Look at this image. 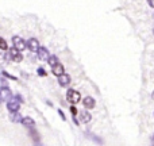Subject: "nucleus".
Returning a JSON list of instances; mask_svg holds the SVG:
<instances>
[{"instance_id": "nucleus-1", "label": "nucleus", "mask_w": 154, "mask_h": 146, "mask_svg": "<svg viewBox=\"0 0 154 146\" xmlns=\"http://www.w3.org/2000/svg\"><path fill=\"white\" fill-rule=\"evenodd\" d=\"M20 103H23V99L20 95H14L7 100V108L11 112H18L20 108Z\"/></svg>"}, {"instance_id": "nucleus-2", "label": "nucleus", "mask_w": 154, "mask_h": 146, "mask_svg": "<svg viewBox=\"0 0 154 146\" xmlns=\"http://www.w3.org/2000/svg\"><path fill=\"white\" fill-rule=\"evenodd\" d=\"M81 99V95H80L79 91H75V89H68L66 92V100L69 101L70 104H77Z\"/></svg>"}, {"instance_id": "nucleus-3", "label": "nucleus", "mask_w": 154, "mask_h": 146, "mask_svg": "<svg viewBox=\"0 0 154 146\" xmlns=\"http://www.w3.org/2000/svg\"><path fill=\"white\" fill-rule=\"evenodd\" d=\"M12 43H14V46H15L18 50H20V51H23L24 49L27 48V42L22 37H19V35H14L12 37Z\"/></svg>"}, {"instance_id": "nucleus-4", "label": "nucleus", "mask_w": 154, "mask_h": 146, "mask_svg": "<svg viewBox=\"0 0 154 146\" xmlns=\"http://www.w3.org/2000/svg\"><path fill=\"white\" fill-rule=\"evenodd\" d=\"M8 58L15 61V62H20L22 60H23V56H22L20 50H18V49L14 46V48H11L10 51H8Z\"/></svg>"}, {"instance_id": "nucleus-5", "label": "nucleus", "mask_w": 154, "mask_h": 146, "mask_svg": "<svg viewBox=\"0 0 154 146\" xmlns=\"http://www.w3.org/2000/svg\"><path fill=\"white\" fill-rule=\"evenodd\" d=\"M11 96H12V91H11L7 85H3V87L0 88V100H2V101H7Z\"/></svg>"}, {"instance_id": "nucleus-6", "label": "nucleus", "mask_w": 154, "mask_h": 146, "mask_svg": "<svg viewBox=\"0 0 154 146\" xmlns=\"http://www.w3.org/2000/svg\"><path fill=\"white\" fill-rule=\"evenodd\" d=\"M27 48L30 49V51H32V53H37L38 49H39L41 46H39V42H38L37 38H30V39L27 41Z\"/></svg>"}, {"instance_id": "nucleus-7", "label": "nucleus", "mask_w": 154, "mask_h": 146, "mask_svg": "<svg viewBox=\"0 0 154 146\" xmlns=\"http://www.w3.org/2000/svg\"><path fill=\"white\" fill-rule=\"evenodd\" d=\"M37 56H38V58L41 60V61H48V58H49V50L46 48H43V46H41L39 49H38V51H37Z\"/></svg>"}, {"instance_id": "nucleus-8", "label": "nucleus", "mask_w": 154, "mask_h": 146, "mask_svg": "<svg viewBox=\"0 0 154 146\" xmlns=\"http://www.w3.org/2000/svg\"><path fill=\"white\" fill-rule=\"evenodd\" d=\"M82 104H84V107L87 110H92V108H95L96 101H95V99H93L92 96H85V99L82 100Z\"/></svg>"}, {"instance_id": "nucleus-9", "label": "nucleus", "mask_w": 154, "mask_h": 146, "mask_svg": "<svg viewBox=\"0 0 154 146\" xmlns=\"http://www.w3.org/2000/svg\"><path fill=\"white\" fill-rule=\"evenodd\" d=\"M51 70H53V74L54 76H61V74H64L65 73V69H64V65L62 64H60V62H57L56 65H53L51 67Z\"/></svg>"}, {"instance_id": "nucleus-10", "label": "nucleus", "mask_w": 154, "mask_h": 146, "mask_svg": "<svg viewBox=\"0 0 154 146\" xmlns=\"http://www.w3.org/2000/svg\"><path fill=\"white\" fill-rule=\"evenodd\" d=\"M58 84L61 85V87H68V85L70 84V76L66 73L58 76Z\"/></svg>"}, {"instance_id": "nucleus-11", "label": "nucleus", "mask_w": 154, "mask_h": 146, "mask_svg": "<svg viewBox=\"0 0 154 146\" xmlns=\"http://www.w3.org/2000/svg\"><path fill=\"white\" fill-rule=\"evenodd\" d=\"M91 119H92V115H91L88 111H81L80 112V120H81L82 123L91 122Z\"/></svg>"}, {"instance_id": "nucleus-12", "label": "nucleus", "mask_w": 154, "mask_h": 146, "mask_svg": "<svg viewBox=\"0 0 154 146\" xmlns=\"http://www.w3.org/2000/svg\"><path fill=\"white\" fill-rule=\"evenodd\" d=\"M22 125L26 126V127H31V126H35V120L32 119L31 116H24L22 118Z\"/></svg>"}, {"instance_id": "nucleus-13", "label": "nucleus", "mask_w": 154, "mask_h": 146, "mask_svg": "<svg viewBox=\"0 0 154 146\" xmlns=\"http://www.w3.org/2000/svg\"><path fill=\"white\" fill-rule=\"evenodd\" d=\"M30 135L32 137V139H34L35 144H39V134H38V131L34 129V126L30 127Z\"/></svg>"}, {"instance_id": "nucleus-14", "label": "nucleus", "mask_w": 154, "mask_h": 146, "mask_svg": "<svg viewBox=\"0 0 154 146\" xmlns=\"http://www.w3.org/2000/svg\"><path fill=\"white\" fill-rule=\"evenodd\" d=\"M22 115H19L18 112H11V120L12 122H22Z\"/></svg>"}, {"instance_id": "nucleus-15", "label": "nucleus", "mask_w": 154, "mask_h": 146, "mask_svg": "<svg viewBox=\"0 0 154 146\" xmlns=\"http://www.w3.org/2000/svg\"><path fill=\"white\" fill-rule=\"evenodd\" d=\"M48 62H49V65H50V67H53V65H56L57 62H58V58H57L56 56H49Z\"/></svg>"}, {"instance_id": "nucleus-16", "label": "nucleus", "mask_w": 154, "mask_h": 146, "mask_svg": "<svg viewBox=\"0 0 154 146\" xmlns=\"http://www.w3.org/2000/svg\"><path fill=\"white\" fill-rule=\"evenodd\" d=\"M8 49V43L5 42L4 38L0 37V50H7Z\"/></svg>"}, {"instance_id": "nucleus-17", "label": "nucleus", "mask_w": 154, "mask_h": 146, "mask_svg": "<svg viewBox=\"0 0 154 146\" xmlns=\"http://www.w3.org/2000/svg\"><path fill=\"white\" fill-rule=\"evenodd\" d=\"M37 73H38V76H42V77L48 76V74H46V70L43 69V68H38V69H37Z\"/></svg>"}, {"instance_id": "nucleus-18", "label": "nucleus", "mask_w": 154, "mask_h": 146, "mask_svg": "<svg viewBox=\"0 0 154 146\" xmlns=\"http://www.w3.org/2000/svg\"><path fill=\"white\" fill-rule=\"evenodd\" d=\"M2 74H4L5 77H8V79H11V80H16V77H14V76H11V74H8L7 72H5V70H3Z\"/></svg>"}, {"instance_id": "nucleus-19", "label": "nucleus", "mask_w": 154, "mask_h": 146, "mask_svg": "<svg viewBox=\"0 0 154 146\" xmlns=\"http://www.w3.org/2000/svg\"><path fill=\"white\" fill-rule=\"evenodd\" d=\"M70 112L73 114V116H76V114H77V108L75 107V104H73V106L70 107Z\"/></svg>"}, {"instance_id": "nucleus-20", "label": "nucleus", "mask_w": 154, "mask_h": 146, "mask_svg": "<svg viewBox=\"0 0 154 146\" xmlns=\"http://www.w3.org/2000/svg\"><path fill=\"white\" fill-rule=\"evenodd\" d=\"M58 114L61 115V118H62V119H64V120H66V118H65V114H64V112H62V110H58Z\"/></svg>"}, {"instance_id": "nucleus-21", "label": "nucleus", "mask_w": 154, "mask_h": 146, "mask_svg": "<svg viewBox=\"0 0 154 146\" xmlns=\"http://www.w3.org/2000/svg\"><path fill=\"white\" fill-rule=\"evenodd\" d=\"M147 3H149V5L152 8H154V0H147Z\"/></svg>"}, {"instance_id": "nucleus-22", "label": "nucleus", "mask_w": 154, "mask_h": 146, "mask_svg": "<svg viewBox=\"0 0 154 146\" xmlns=\"http://www.w3.org/2000/svg\"><path fill=\"white\" fill-rule=\"evenodd\" d=\"M152 99L154 100V91H153V93H152Z\"/></svg>"}, {"instance_id": "nucleus-23", "label": "nucleus", "mask_w": 154, "mask_h": 146, "mask_svg": "<svg viewBox=\"0 0 154 146\" xmlns=\"http://www.w3.org/2000/svg\"><path fill=\"white\" fill-rule=\"evenodd\" d=\"M153 34H154V29H153Z\"/></svg>"}, {"instance_id": "nucleus-24", "label": "nucleus", "mask_w": 154, "mask_h": 146, "mask_svg": "<svg viewBox=\"0 0 154 146\" xmlns=\"http://www.w3.org/2000/svg\"><path fill=\"white\" fill-rule=\"evenodd\" d=\"M0 103H2V100H0Z\"/></svg>"}]
</instances>
